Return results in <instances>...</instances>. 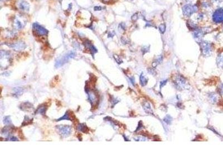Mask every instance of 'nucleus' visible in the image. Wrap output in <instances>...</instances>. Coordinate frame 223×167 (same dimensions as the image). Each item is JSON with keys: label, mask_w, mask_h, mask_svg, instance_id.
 <instances>
[{"label": "nucleus", "mask_w": 223, "mask_h": 167, "mask_svg": "<svg viewBox=\"0 0 223 167\" xmlns=\"http://www.w3.org/2000/svg\"><path fill=\"white\" fill-rule=\"evenodd\" d=\"M27 23V19L21 15L16 16L14 19L13 26L16 30H21L25 26Z\"/></svg>", "instance_id": "f257e3e1"}, {"label": "nucleus", "mask_w": 223, "mask_h": 167, "mask_svg": "<svg viewBox=\"0 0 223 167\" xmlns=\"http://www.w3.org/2000/svg\"><path fill=\"white\" fill-rule=\"evenodd\" d=\"M75 56V53L74 52L69 51V52L66 53L65 55L58 58L55 62V66L57 68L60 67L61 66H63L64 64H66V63L69 61V59L74 58Z\"/></svg>", "instance_id": "f03ea898"}, {"label": "nucleus", "mask_w": 223, "mask_h": 167, "mask_svg": "<svg viewBox=\"0 0 223 167\" xmlns=\"http://www.w3.org/2000/svg\"><path fill=\"white\" fill-rule=\"evenodd\" d=\"M201 49L202 54L205 57L210 56L212 52V43L208 41H203L201 43Z\"/></svg>", "instance_id": "7ed1b4c3"}, {"label": "nucleus", "mask_w": 223, "mask_h": 167, "mask_svg": "<svg viewBox=\"0 0 223 167\" xmlns=\"http://www.w3.org/2000/svg\"><path fill=\"white\" fill-rule=\"evenodd\" d=\"M198 8L195 4H188L185 5L182 8L184 15L186 17H190L197 11Z\"/></svg>", "instance_id": "20e7f679"}, {"label": "nucleus", "mask_w": 223, "mask_h": 167, "mask_svg": "<svg viewBox=\"0 0 223 167\" xmlns=\"http://www.w3.org/2000/svg\"><path fill=\"white\" fill-rule=\"evenodd\" d=\"M56 128L59 133L63 137L69 136L72 133V127L69 125H58Z\"/></svg>", "instance_id": "39448f33"}, {"label": "nucleus", "mask_w": 223, "mask_h": 167, "mask_svg": "<svg viewBox=\"0 0 223 167\" xmlns=\"http://www.w3.org/2000/svg\"><path fill=\"white\" fill-rule=\"evenodd\" d=\"M33 30L36 32V34L38 36H46L48 34V31L45 28L42 27L38 23H34L33 24Z\"/></svg>", "instance_id": "423d86ee"}, {"label": "nucleus", "mask_w": 223, "mask_h": 167, "mask_svg": "<svg viewBox=\"0 0 223 167\" xmlns=\"http://www.w3.org/2000/svg\"><path fill=\"white\" fill-rule=\"evenodd\" d=\"M175 84L176 86L177 89H184L186 88V81L184 78L181 76L180 75H179L176 77L175 80H174Z\"/></svg>", "instance_id": "0eeeda50"}, {"label": "nucleus", "mask_w": 223, "mask_h": 167, "mask_svg": "<svg viewBox=\"0 0 223 167\" xmlns=\"http://www.w3.org/2000/svg\"><path fill=\"white\" fill-rule=\"evenodd\" d=\"M212 19L216 23L223 22V8H218L214 12Z\"/></svg>", "instance_id": "6e6552de"}, {"label": "nucleus", "mask_w": 223, "mask_h": 167, "mask_svg": "<svg viewBox=\"0 0 223 167\" xmlns=\"http://www.w3.org/2000/svg\"><path fill=\"white\" fill-rule=\"evenodd\" d=\"M6 44L8 46L14 49V50L15 51L23 50L26 47V44L23 41H19V42L11 43H8Z\"/></svg>", "instance_id": "1a4fd4ad"}, {"label": "nucleus", "mask_w": 223, "mask_h": 167, "mask_svg": "<svg viewBox=\"0 0 223 167\" xmlns=\"http://www.w3.org/2000/svg\"><path fill=\"white\" fill-rule=\"evenodd\" d=\"M206 31V28H200V29H197L195 31H194V37L195 40L198 41V42H200L201 41V39L203 38V37L204 36V34H205Z\"/></svg>", "instance_id": "9d476101"}, {"label": "nucleus", "mask_w": 223, "mask_h": 167, "mask_svg": "<svg viewBox=\"0 0 223 167\" xmlns=\"http://www.w3.org/2000/svg\"><path fill=\"white\" fill-rule=\"evenodd\" d=\"M17 6L21 11L27 12L30 10V4L25 0H20L18 2Z\"/></svg>", "instance_id": "9b49d317"}, {"label": "nucleus", "mask_w": 223, "mask_h": 167, "mask_svg": "<svg viewBox=\"0 0 223 167\" xmlns=\"http://www.w3.org/2000/svg\"><path fill=\"white\" fill-rule=\"evenodd\" d=\"M84 46L86 47L87 49H88L90 50V52L92 54H94L97 52V50H96V48L88 40H87V41H85Z\"/></svg>", "instance_id": "f8f14e48"}, {"label": "nucleus", "mask_w": 223, "mask_h": 167, "mask_svg": "<svg viewBox=\"0 0 223 167\" xmlns=\"http://www.w3.org/2000/svg\"><path fill=\"white\" fill-rule=\"evenodd\" d=\"M47 109V105L46 104H42L38 106V108L36 110L35 113L36 114H40L42 115H45L46 110Z\"/></svg>", "instance_id": "ddd939ff"}, {"label": "nucleus", "mask_w": 223, "mask_h": 167, "mask_svg": "<svg viewBox=\"0 0 223 167\" xmlns=\"http://www.w3.org/2000/svg\"><path fill=\"white\" fill-rule=\"evenodd\" d=\"M72 111L66 112L64 116L60 118L59 119H58L56 121H64V120L72 121Z\"/></svg>", "instance_id": "4468645a"}, {"label": "nucleus", "mask_w": 223, "mask_h": 167, "mask_svg": "<svg viewBox=\"0 0 223 167\" xmlns=\"http://www.w3.org/2000/svg\"><path fill=\"white\" fill-rule=\"evenodd\" d=\"M20 108L21 110L25 111V110H29L31 108H32L33 105H32L29 102H26V103H22L20 106Z\"/></svg>", "instance_id": "2eb2a0df"}, {"label": "nucleus", "mask_w": 223, "mask_h": 167, "mask_svg": "<svg viewBox=\"0 0 223 167\" xmlns=\"http://www.w3.org/2000/svg\"><path fill=\"white\" fill-rule=\"evenodd\" d=\"M77 128L79 131L84 133H88L89 131V129L88 128V127L85 124H79L78 125Z\"/></svg>", "instance_id": "dca6fc26"}, {"label": "nucleus", "mask_w": 223, "mask_h": 167, "mask_svg": "<svg viewBox=\"0 0 223 167\" xmlns=\"http://www.w3.org/2000/svg\"><path fill=\"white\" fill-rule=\"evenodd\" d=\"M216 62L218 66L223 69V52L219 55L216 59Z\"/></svg>", "instance_id": "f3484780"}, {"label": "nucleus", "mask_w": 223, "mask_h": 167, "mask_svg": "<svg viewBox=\"0 0 223 167\" xmlns=\"http://www.w3.org/2000/svg\"><path fill=\"white\" fill-rule=\"evenodd\" d=\"M143 109L146 111V112L148 114H152V110L151 109V107L150 106V104L148 102H145L143 104Z\"/></svg>", "instance_id": "a211bd4d"}, {"label": "nucleus", "mask_w": 223, "mask_h": 167, "mask_svg": "<svg viewBox=\"0 0 223 167\" xmlns=\"http://www.w3.org/2000/svg\"><path fill=\"white\" fill-rule=\"evenodd\" d=\"M148 79L143 74H142L140 76V83L142 86H145L148 82Z\"/></svg>", "instance_id": "6ab92c4d"}, {"label": "nucleus", "mask_w": 223, "mask_h": 167, "mask_svg": "<svg viewBox=\"0 0 223 167\" xmlns=\"http://www.w3.org/2000/svg\"><path fill=\"white\" fill-rule=\"evenodd\" d=\"M14 96L16 97H19L23 93V89L21 88H16L14 89Z\"/></svg>", "instance_id": "aec40b11"}, {"label": "nucleus", "mask_w": 223, "mask_h": 167, "mask_svg": "<svg viewBox=\"0 0 223 167\" xmlns=\"http://www.w3.org/2000/svg\"><path fill=\"white\" fill-rule=\"evenodd\" d=\"M32 119H30L29 117L27 116H25V119L23 120V123H22V125L23 126H25V125H27L31 124L32 123Z\"/></svg>", "instance_id": "412c9836"}, {"label": "nucleus", "mask_w": 223, "mask_h": 167, "mask_svg": "<svg viewBox=\"0 0 223 167\" xmlns=\"http://www.w3.org/2000/svg\"><path fill=\"white\" fill-rule=\"evenodd\" d=\"M11 123V119L10 116H6L4 118V123L6 125H10Z\"/></svg>", "instance_id": "4be33fe9"}, {"label": "nucleus", "mask_w": 223, "mask_h": 167, "mask_svg": "<svg viewBox=\"0 0 223 167\" xmlns=\"http://www.w3.org/2000/svg\"><path fill=\"white\" fill-rule=\"evenodd\" d=\"M163 121L165 122H166L167 124H170L173 121V118L171 117H170V115H167L166 117L164 118Z\"/></svg>", "instance_id": "5701e85b"}, {"label": "nucleus", "mask_w": 223, "mask_h": 167, "mask_svg": "<svg viewBox=\"0 0 223 167\" xmlns=\"http://www.w3.org/2000/svg\"><path fill=\"white\" fill-rule=\"evenodd\" d=\"M159 29L161 31V33H164L165 32L166 30V26L164 24H161L160 26H159Z\"/></svg>", "instance_id": "b1692460"}, {"label": "nucleus", "mask_w": 223, "mask_h": 167, "mask_svg": "<svg viewBox=\"0 0 223 167\" xmlns=\"http://www.w3.org/2000/svg\"><path fill=\"white\" fill-rule=\"evenodd\" d=\"M8 141H18V139L17 138H16L15 136H9L8 138L6 139V140Z\"/></svg>", "instance_id": "393cba45"}, {"label": "nucleus", "mask_w": 223, "mask_h": 167, "mask_svg": "<svg viewBox=\"0 0 223 167\" xmlns=\"http://www.w3.org/2000/svg\"><path fill=\"white\" fill-rule=\"evenodd\" d=\"M18 135L20 138L21 139H24V136H23V133L22 132V130L21 129H19L18 130Z\"/></svg>", "instance_id": "a878e982"}, {"label": "nucleus", "mask_w": 223, "mask_h": 167, "mask_svg": "<svg viewBox=\"0 0 223 167\" xmlns=\"http://www.w3.org/2000/svg\"><path fill=\"white\" fill-rule=\"evenodd\" d=\"M136 141H146V139L144 136H139L135 139Z\"/></svg>", "instance_id": "bb28decb"}, {"label": "nucleus", "mask_w": 223, "mask_h": 167, "mask_svg": "<svg viewBox=\"0 0 223 167\" xmlns=\"http://www.w3.org/2000/svg\"><path fill=\"white\" fill-rule=\"evenodd\" d=\"M212 1L214 4H216L217 5H219V4H221L223 2V0H212Z\"/></svg>", "instance_id": "cd10ccee"}, {"label": "nucleus", "mask_w": 223, "mask_h": 167, "mask_svg": "<svg viewBox=\"0 0 223 167\" xmlns=\"http://www.w3.org/2000/svg\"><path fill=\"white\" fill-rule=\"evenodd\" d=\"M167 80H164V81H162L161 82V86H163L165 85L167 83Z\"/></svg>", "instance_id": "c85d7f7f"}, {"label": "nucleus", "mask_w": 223, "mask_h": 167, "mask_svg": "<svg viewBox=\"0 0 223 167\" xmlns=\"http://www.w3.org/2000/svg\"><path fill=\"white\" fill-rule=\"evenodd\" d=\"M220 93L223 94V84H221L220 86Z\"/></svg>", "instance_id": "c756f323"}, {"label": "nucleus", "mask_w": 223, "mask_h": 167, "mask_svg": "<svg viewBox=\"0 0 223 167\" xmlns=\"http://www.w3.org/2000/svg\"><path fill=\"white\" fill-rule=\"evenodd\" d=\"M77 137L78 138V139H79V140H81V136L80 134H79L77 136Z\"/></svg>", "instance_id": "7c9ffc66"}, {"label": "nucleus", "mask_w": 223, "mask_h": 167, "mask_svg": "<svg viewBox=\"0 0 223 167\" xmlns=\"http://www.w3.org/2000/svg\"><path fill=\"white\" fill-rule=\"evenodd\" d=\"M104 2H109L110 1H111V0H102Z\"/></svg>", "instance_id": "2f4dec72"}, {"label": "nucleus", "mask_w": 223, "mask_h": 167, "mask_svg": "<svg viewBox=\"0 0 223 167\" xmlns=\"http://www.w3.org/2000/svg\"><path fill=\"white\" fill-rule=\"evenodd\" d=\"M95 8H98V9H96V10H100L102 7H95Z\"/></svg>", "instance_id": "473e14b6"}, {"label": "nucleus", "mask_w": 223, "mask_h": 167, "mask_svg": "<svg viewBox=\"0 0 223 167\" xmlns=\"http://www.w3.org/2000/svg\"><path fill=\"white\" fill-rule=\"evenodd\" d=\"M185 1H189V0H185Z\"/></svg>", "instance_id": "72a5a7b5"}, {"label": "nucleus", "mask_w": 223, "mask_h": 167, "mask_svg": "<svg viewBox=\"0 0 223 167\" xmlns=\"http://www.w3.org/2000/svg\"><path fill=\"white\" fill-rule=\"evenodd\" d=\"M1 1H5V0H1Z\"/></svg>", "instance_id": "f704fd0d"}]
</instances>
